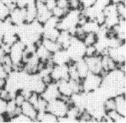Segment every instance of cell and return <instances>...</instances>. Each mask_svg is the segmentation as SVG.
Instances as JSON below:
<instances>
[{
  "instance_id": "2",
  "label": "cell",
  "mask_w": 126,
  "mask_h": 123,
  "mask_svg": "<svg viewBox=\"0 0 126 123\" xmlns=\"http://www.w3.org/2000/svg\"><path fill=\"white\" fill-rule=\"evenodd\" d=\"M70 104L61 98H57L48 102L46 110L50 112L58 118L66 116Z\"/></svg>"
},
{
  "instance_id": "19",
  "label": "cell",
  "mask_w": 126,
  "mask_h": 123,
  "mask_svg": "<svg viewBox=\"0 0 126 123\" xmlns=\"http://www.w3.org/2000/svg\"><path fill=\"white\" fill-rule=\"evenodd\" d=\"M81 27H82L83 31L85 32L86 34L90 33V32L96 34L99 30L100 25L97 24L95 20L88 19Z\"/></svg>"
},
{
  "instance_id": "9",
  "label": "cell",
  "mask_w": 126,
  "mask_h": 123,
  "mask_svg": "<svg viewBox=\"0 0 126 123\" xmlns=\"http://www.w3.org/2000/svg\"><path fill=\"white\" fill-rule=\"evenodd\" d=\"M50 58L54 65L68 64L72 61L67 50L64 49H60L53 53Z\"/></svg>"
},
{
  "instance_id": "23",
  "label": "cell",
  "mask_w": 126,
  "mask_h": 123,
  "mask_svg": "<svg viewBox=\"0 0 126 123\" xmlns=\"http://www.w3.org/2000/svg\"><path fill=\"white\" fill-rule=\"evenodd\" d=\"M97 40V35L95 33L90 32L87 33L85 36L83 38V42L86 46H90V45H94L96 43Z\"/></svg>"
},
{
  "instance_id": "12",
  "label": "cell",
  "mask_w": 126,
  "mask_h": 123,
  "mask_svg": "<svg viewBox=\"0 0 126 123\" xmlns=\"http://www.w3.org/2000/svg\"><path fill=\"white\" fill-rule=\"evenodd\" d=\"M56 84L61 95L60 97H70L71 95L73 94L68 80H60L58 82H56Z\"/></svg>"
},
{
  "instance_id": "16",
  "label": "cell",
  "mask_w": 126,
  "mask_h": 123,
  "mask_svg": "<svg viewBox=\"0 0 126 123\" xmlns=\"http://www.w3.org/2000/svg\"><path fill=\"white\" fill-rule=\"evenodd\" d=\"M75 64L79 78L82 80L87 76L88 74L90 73L88 67L83 58L75 62Z\"/></svg>"
},
{
  "instance_id": "20",
  "label": "cell",
  "mask_w": 126,
  "mask_h": 123,
  "mask_svg": "<svg viewBox=\"0 0 126 123\" xmlns=\"http://www.w3.org/2000/svg\"><path fill=\"white\" fill-rule=\"evenodd\" d=\"M60 32H61V31L57 28H43V32L42 36L43 38L57 41L60 34Z\"/></svg>"
},
{
  "instance_id": "22",
  "label": "cell",
  "mask_w": 126,
  "mask_h": 123,
  "mask_svg": "<svg viewBox=\"0 0 126 123\" xmlns=\"http://www.w3.org/2000/svg\"><path fill=\"white\" fill-rule=\"evenodd\" d=\"M10 122H15V123H29L33 122L32 120L29 117L26 116L24 113H20L19 114H17L14 116L12 118L9 120Z\"/></svg>"
},
{
  "instance_id": "37",
  "label": "cell",
  "mask_w": 126,
  "mask_h": 123,
  "mask_svg": "<svg viewBox=\"0 0 126 123\" xmlns=\"http://www.w3.org/2000/svg\"><path fill=\"white\" fill-rule=\"evenodd\" d=\"M4 37V32L1 29H0V40H2Z\"/></svg>"
},
{
  "instance_id": "1",
  "label": "cell",
  "mask_w": 126,
  "mask_h": 123,
  "mask_svg": "<svg viewBox=\"0 0 126 123\" xmlns=\"http://www.w3.org/2000/svg\"><path fill=\"white\" fill-rule=\"evenodd\" d=\"M86 46L83 40L76 37H73L71 40L70 44L66 49L71 61L73 62L83 59L85 55Z\"/></svg>"
},
{
  "instance_id": "13",
  "label": "cell",
  "mask_w": 126,
  "mask_h": 123,
  "mask_svg": "<svg viewBox=\"0 0 126 123\" xmlns=\"http://www.w3.org/2000/svg\"><path fill=\"white\" fill-rule=\"evenodd\" d=\"M115 103V110L121 115L126 117V94L117 95L114 97Z\"/></svg>"
},
{
  "instance_id": "25",
  "label": "cell",
  "mask_w": 126,
  "mask_h": 123,
  "mask_svg": "<svg viewBox=\"0 0 126 123\" xmlns=\"http://www.w3.org/2000/svg\"><path fill=\"white\" fill-rule=\"evenodd\" d=\"M116 10L120 18L126 19V2H119L116 4Z\"/></svg>"
},
{
  "instance_id": "3",
  "label": "cell",
  "mask_w": 126,
  "mask_h": 123,
  "mask_svg": "<svg viewBox=\"0 0 126 123\" xmlns=\"http://www.w3.org/2000/svg\"><path fill=\"white\" fill-rule=\"evenodd\" d=\"M102 79L101 75L90 72L81 81L83 92L88 93L97 90L100 87Z\"/></svg>"
},
{
  "instance_id": "32",
  "label": "cell",
  "mask_w": 126,
  "mask_h": 123,
  "mask_svg": "<svg viewBox=\"0 0 126 123\" xmlns=\"http://www.w3.org/2000/svg\"><path fill=\"white\" fill-rule=\"evenodd\" d=\"M57 6L65 10H70L68 0H57Z\"/></svg>"
},
{
  "instance_id": "27",
  "label": "cell",
  "mask_w": 126,
  "mask_h": 123,
  "mask_svg": "<svg viewBox=\"0 0 126 123\" xmlns=\"http://www.w3.org/2000/svg\"><path fill=\"white\" fill-rule=\"evenodd\" d=\"M69 10H65V9H62L61 7H59L58 6H56L51 11L52 15L55 17H57L59 19L63 18Z\"/></svg>"
},
{
  "instance_id": "33",
  "label": "cell",
  "mask_w": 126,
  "mask_h": 123,
  "mask_svg": "<svg viewBox=\"0 0 126 123\" xmlns=\"http://www.w3.org/2000/svg\"><path fill=\"white\" fill-rule=\"evenodd\" d=\"M45 5L49 10L52 11L57 6V0H45Z\"/></svg>"
},
{
  "instance_id": "35",
  "label": "cell",
  "mask_w": 126,
  "mask_h": 123,
  "mask_svg": "<svg viewBox=\"0 0 126 123\" xmlns=\"http://www.w3.org/2000/svg\"><path fill=\"white\" fill-rule=\"evenodd\" d=\"M9 76V73L6 72L4 67L2 64H0V79H6Z\"/></svg>"
},
{
  "instance_id": "10",
  "label": "cell",
  "mask_w": 126,
  "mask_h": 123,
  "mask_svg": "<svg viewBox=\"0 0 126 123\" xmlns=\"http://www.w3.org/2000/svg\"><path fill=\"white\" fill-rule=\"evenodd\" d=\"M40 95L45 100H46L47 102L57 98H60L61 96L57 88V84L55 82L47 85L45 91Z\"/></svg>"
},
{
  "instance_id": "29",
  "label": "cell",
  "mask_w": 126,
  "mask_h": 123,
  "mask_svg": "<svg viewBox=\"0 0 126 123\" xmlns=\"http://www.w3.org/2000/svg\"><path fill=\"white\" fill-rule=\"evenodd\" d=\"M98 54L95 46L94 45L87 46L85 50V57H91V56L96 55Z\"/></svg>"
},
{
  "instance_id": "21",
  "label": "cell",
  "mask_w": 126,
  "mask_h": 123,
  "mask_svg": "<svg viewBox=\"0 0 126 123\" xmlns=\"http://www.w3.org/2000/svg\"><path fill=\"white\" fill-rule=\"evenodd\" d=\"M106 114L110 118V120H112V123H126V117H124V116L120 115V113H118L115 110H112L106 112Z\"/></svg>"
},
{
  "instance_id": "18",
  "label": "cell",
  "mask_w": 126,
  "mask_h": 123,
  "mask_svg": "<svg viewBox=\"0 0 126 123\" xmlns=\"http://www.w3.org/2000/svg\"><path fill=\"white\" fill-rule=\"evenodd\" d=\"M42 44L51 54L55 52L59 49H62L61 46L57 41L52 40L46 39V38L42 37Z\"/></svg>"
},
{
  "instance_id": "14",
  "label": "cell",
  "mask_w": 126,
  "mask_h": 123,
  "mask_svg": "<svg viewBox=\"0 0 126 123\" xmlns=\"http://www.w3.org/2000/svg\"><path fill=\"white\" fill-rule=\"evenodd\" d=\"M36 0L32 1L25 7V23L29 24L37 18V8L35 4Z\"/></svg>"
},
{
  "instance_id": "15",
  "label": "cell",
  "mask_w": 126,
  "mask_h": 123,
  "mask_svg": "<svg viewBox=\"0 0 126 123\" xmlns=\"http://www.w3.org/2000/svg\"><path fill=\"white\" fill-rule=\"evenodd\" d=\"M36 46L37 47L35 49V54L37 56L41 62L45 64L50 59L52 54L49 52L48 50L45 48V46L42 44V42Z\"/></svg>"
},
{
  "instance_id": "7",
  "label": "cell",
  "mask_w": 126,
  "mask_h": 123,
  "mask_svg": "<svg viewBox=\"0 0 126 123\" xmlns=\"http://www.w3.org/2000/svg\"><path fill=\"white\" fill-rule=\"evenodd\" d=\"M35 4L37 8L36 20H37L41 24H45V22L52 16V12L47 9L45 2L43 1L36 0Z\"/></svg>"
},
{
  "instance_id": "34",
  "label": "cell",
  "mask_w": 126,
  "mask_h": 123,
  "mask_svg": "<svg viewBox=\"0 0 126 123\" xmlns=\"http://www.w3.org/2000/svg\"><path fill=\"white\" fill-rule=\"evenodd\" d=\"M7 101L0 98V115H4L6 112Z\"/></svg>"
},
{
  "instance_id": "26",
  "label": "cell",
  "mask_w": 126,
  "mask_h": 123,
  "mask_svg": "<svg viewBox=\"0 0 126 123\" xmlns=\"http://www.w3.org/2000/svg\"><path fill=\"white\" fill-rule=\"evenodd\" d=\"M103 107L106 112L109 110H115V103L114 97H110L105 100L103 103Z\"/></svg>"
},
{
  "instance_id": "5",
  "label": "cell",
  "mask_w": 126,
  "mask_h": 123,
  "mask_svg": "<svg viewBox=\"0 0 126 123\" xmlns=\"http://www.w3.org/2000/svg\"><path fill=\"white\" fill-rule=\"evenodd\" d=\"M91 73L101 75L103 70L102 66V55H96L83 58Z\"/></svg>"
},
{
  "instance_id": "24",
  "label": "cell",
  "mask_w": 126,
  "mask_h": 123,
  "mask_svg": "<svg viewBox=\"0 0 126 123\" xmlns=\"http://www.w3.org/2000/svg\"><path fill=\"white\" fill-rule=\"evenodd\" d=\"M10 10L0 0V19L4 20L9 16Z\"/></svg>"
},
{
  "instance_id": "28",
  "label": "cell",
  "mask_w": 126,
  "mask_h": 123,
  "mask_svg": "<svg viewBox=\"0 0 126 123\" xmlns=\"http://www.w3.org/2000/svg\"><path fill=\"white\" fill-rule=\"evenodd\" d=\"M47 104H48V102L40 95L37 105L36 106L37 110H38V112L46 111Z\"/></svg>"
},
{
  "instance_id": "11",
  "label": "cell",
  "mask_w": 126,
  "mask_h": 123,
  "mask_svg": "<svg viewBox=\"0 0 126 123\" xmlns=\"http://www.w3.org/2000/svg\"><path fill=\"white\" fill-rule=\"evenodd\" d=\"M20 109H21L22 113L31 118L33 122L36 121L38 110L28 100H25L22 104V105L20 106Z\"/></svg>"
},
{
  "instance_id": "4",
  "label": "cell",
  "mask_w": 126,
  "mask_h": 123,
  "mask_svg": "<svg viewBox=\"0 0 126 123\" xmlns=\"http://www.w3.org/2000/svg\"><path fill=\"white\" fill-rule=\"evenodd\" d=\"M126 43H124L117 47L108 48L107 50V55L114 60L118 66L119 65L126 63Z\"/></svg>"
},
{
  "instance_id": "31",
  "label": "cell",
  "mask_w": 126,
  "mask_h": 123,
  "mask_svg": "<svg viewBox=\"0 0 126 123\" xmlns=\"http://www.w3.org/2000/svg\"><path fill=\"white\" fill-rule=\"evenodd\" d=\"M83 10L86 8L93 6L96 2V0H79Z\"/></svg>"
},
{
  "instance_id": "17",
  "label": "cell",
  "mask_w": 126,
  "mask_h": 123,
  "mask_svg": "<svg viewBox=\"0 0 126 123\" xmlns=\"http://www.w3.org/2000/svg\"><path fill=\"white\" fill-rule=\"evenodd\" d=\"M36 121L45 123H56L58 122V118L53 113L48 111L38 112Z\"/></svg>"
},
{
  "instance_id": "36",
  "label": "cell",
  "mask_w": 126,
  "mask_h": 123,
  "mask_svg": "<svg viewBox=\"0 0 126 123\" xmlns=\"http://www.w3.org/2000/svg\"><path fill=\"white\" fill-rule=\"evenodd\" d=\"M5 85H6V79H0V89L4 88Z\"/></svg>"
},
{
  "instance_id": "39",
  "label": "cell",
  "mask_w": 126,
  "mask_h": 123,
  "mask_svg": "<svg viewBox=\"0 0 126 123\" xmlns=\"http://www.w3.org/2000/svg\"><path fill=\"white\" fill-rule=\"evenodd\" d=\"M38 1H43V2H44V1H45V0H38Z\"/></svg>"
},
{
  "instance_id": "6",
  "label": "cell",
  "mask_w": 126,
  "mask_h": 123,
  "mask_svg": "<svg viewBox=\"0 0 126 123\" xmlns=\"http://www.w3.org/2000/svg\"><path fill=\"white\" fill-rule=\"evenodd\" d=\"M50 76L55 82L60 80H68V64L54 65L50 73Z\"/></svg>"
},
{
  "instance_id": "30",
  "label": "cell",
  "mask_w": 126,
  "mask_h": 123,
  "mask_svg": "<svg viewBox=\"0 0 126 123\" xmlns=\"http://www.w3.org/2000/svg\"><path fill=\"white\" fill-rule=\"evenodd\" d=\"M14 100L15 103L17 105V106L20 107L22 104L24 103L25 101L27 100H26V98L25 97L24 95L19 91L18 92H16V95H15L14 97Z\"/></svg>"
},
{
  "instance_id": "38",
  "label": "cell",
  "mask_w": 126,
  "mask_h": 123,
  "mask_svg": "<svg viewBox=\"0 0 126 123\" xmlns=\"http://www.w3.org/2000/svg\"><path fill=\"white\" fill-rule=\"evenodd\" d=\"M2 41L0 40V47H1V46L2 45Z\"/></svg>"
},
{
  "instance_id": "8",
  "label": "cell",
  "mask_w": 126,
  "mask_h": 123,
  "mask_svg": "<svg viewBox=\"0 0 126 123\" xmlns=\"http://www.w3.org/2000/svg\"><path fill=\"white\" fill-rule=\"evenodd\" d=\"M25 8L15 7L10 11L9 18L12 23L16 26L25 23Z\"/></svg>"
}]
</instances>
